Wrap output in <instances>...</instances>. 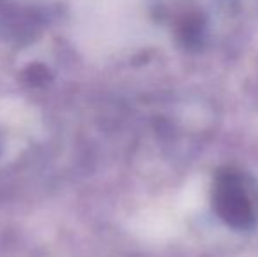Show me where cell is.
Masks as SVG:
<instances>
[{"instance_id":"1","label":"cell","mask_w":258,"mask_h":257,"mask_svg":"<svg viewBox=\"0 0 258 257\" xmlns=\"http://www.w3.org/2000/svg\"><path fill=\"white\" fill-rule=\"evenodd\" d=\"M258 189L251 176L223 168L214 176L213 206L232 229H251L258 219Z\"/></svg>"}]
</instances>
